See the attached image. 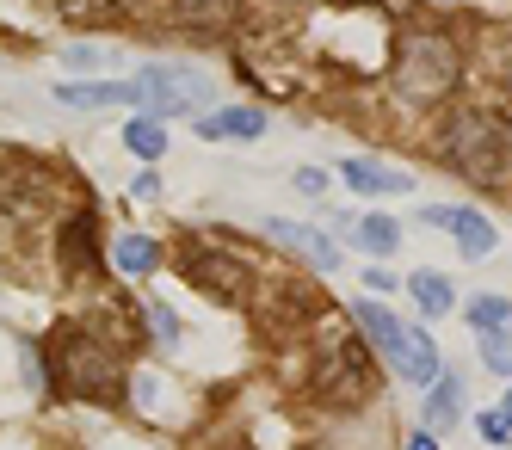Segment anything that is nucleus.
I'll use <instances>...</instances> for the list:
<instances>
[{"instance_id": "f257e3e1", "label": "nucleus", "mask_w": 512, "mask_h": 450, "mask_svg": "<svg viewBox=\"0 0 512 450\" xmlns=\"http://www.w3.org/2000/svg\"><path fill=\"white\" fill-rule=\"evenodd\" d=\"M389 81H395L401 99H414V105H445L457 93V81H463V50L438 25H408L395 37Z\"/></svg>"}, {"instance_id": "f03ea898", "label": "nucleus", "mask_w": 512, "mask_h": 450, "mask_svg": "<svg viewBox=\"0 0 512 450\" xmlns=\"http://www.w3.org/2000/svg\"><path fill=\"white\" fill-rule=\"evenodd\" d=\"M44 370L68 395H81V401H118L124 395V358H118V346H105L99 333H87V327H56Z\"/></svg>"}, {"instance_id": "7ed1b4c3", "label": "nucleus", "mask_w": 512, "mask_h": 450, "mask_svg": "<svg viewBox=\"0 0 512 450\" xmlns=\"http://www.w3.org/2000/svg\"><path fill=\"white\" fill-rule=\"evenodd\" d=\"M438 161H445L451 173H463L469 185H500L512 148H506V136H500V124H494V111L457 105L451 118L438 124Z\"/></svg>"}, {"instance_id": "20e7f679", "label": "nucleus", "mask_w": 512, "mask_h": 450, "mask_svg": "<svg viewBox=\"0 0 512 450\" xmlns=\"http://www.w3.org/2000/svg\"><path fill=\"white\" fill-rule=\"evenodd\" d=\"M352 321L364 327V340H371V352L377 358H389V370L395 377H408V383H432L438 370V340L420 327V321H401L395 309H383L377 296H358L352 303Z\"/></svg>"}, {"instance_id": "39448f33", "label": "nucleus", "mask_w": 512, "mask_h": 450, "mask_svg": "<svg viewBox=\"0 0 512 450\" xmlns=\"http://www.w3.org/2000/svg\"><path fill=\"white\" fill-rule=\"evenodd\" d=\"M309 389L334 407H358L377 395V377H371V358H364V340L346 327H327L315 340V364H309Z\"/></svg>"}, {"instance_id": "423d86ee", "label": "nucleus", "mask_w": 512, "mask_h": 450, "mask_svg": "<svg viewBox=\"0 0 512 450\" xmlns=\"http://www.w3.org/2000/svg\"><path fill=\"white\" fill-rule=\"evenodd\" d=\"M136 93H142V118H173V111H198L204 99H210V87H204V74H192V68H173V62H142V74H136Z\"/></svg>"}, {"instance_id": "0eeeda50", "label": "nucleus", "mask_w": 512, "mask_h": 450, "mask_svg": "<svg viewBox=\"0 0 512 450\" xmlns=\"http://www.w3.org/2000/svg\"><path fill=\"white\" fill-rule=\"evenodd\" d=\"M186 278L192 284H204V290H216V296H229V303H241V296L253 290V272H247V259L241 253H229V247H186Z\"/></svg>"}, {"instance_id": "6e6552de", "label": "nucleus", "mask_w": 512, "mask_h": 450, "mask_svg": "<svg viewBox=\"0 0 512 450\" xmlns=\"http://www.w3.org/2000/svg\"><path fill=\"white\" fill-rule=\"evenodd\" d=\"M420 216L432 222V229H451V235H457V253H463V259H488V253L500 247L494 222H488L482 210H451V204H426Z\"/></svg>"}, {"instance_id": "1a4fd4ad", "label": "nucleus", "mask_w": 512, "mask_h": 450, "mask_svg": "<svg viewBox=\"0 0 512 450\" xmlns=\"http://www.w3.org/2000/svg\"><path fill=\"white\" fill-rule=\"evenodd\" d=\"M167 19L192 37H229L241 19V0H167Z\"/></svg>"}, {"instance_id": "9d476101", "label": "nucleus", "mask_w": 512, "mask_h": 450, "mask_svg": "<svg viewBox=\"0 0 512 450\" xmlns=\"http://www.w3.org/2000/svg\"><path fill=\"white\" fill-rule=\"evenodd\" d=\"M266 235L278 241V247H297L309 266H321V272H334L340 266V247L327 241L321 229H309V222H284V216H266Z\"/></svg>"}, {"instance_id": "9b49d317", "label": "nucleus", "mask_w": 512, "mask_h": 450, "mask_svg": "<svg viewBox=\"0 0 512 450\" xmlns=\"http://www.w3.org/2000/svg\"><path fill=\"white\" fill-rule=\"evenodd\" d=\"M198 136L204 142H260L266 111L260 105H223V111H210V118H198Z\"/></svg>"}, {"instance_id": "f8f14e48", "label": "nucleus", "mask_w": 512, "mask_h": 450, "mask_svg": "<svg viewBox=\"0 0 512 450\" xmlns=\"http://www.w3.org/2000/svg\"><path fill=\"white\" fill-rule=\"evenodd\" d=\"M340 179L352 185V192H364V198H389V192H414V179L401 173V167H383V161H364V155H352V161H340Z\"/></svg>"}, {"instance_id": "ddd939ff", "label": "nucleus", "mask_w": 512, "mask_h": 450, "mask_svg": "<svg viewBox=\"0 0 512 450\" xmlns=\"http://www.w3.org/2000/svg\"><path fill=\"white\" fill-rule=\"evenodd\" d=\"M62 105H81V111H105V105H142L136 81H68L56 87Z\"/></svg>"}, {"instance_id": "4468645a", "label": "nucleus", "mask_w": 512, "mask_h": 450, "mask_svg": "<svg viewBox=\"0 0 512 450\" xmlns=\"http://www.w3.org/2000/svg\"><path fill=\"white\" fill-rule=\"evenodd\" d=\"M420 420H426L432 438H438V432H451V426L463 420V383L451 377V370H438V377L426 383V414H420Z\"/></svg>"}, {"instance_id": "2eb2a0df", "label": "nucleus", "mask_w": 512, "mask_h": 450, "mask_svg": "<svg viewBox=\"0 0 512 450\" xmlns=\"http://www.w3.org/2000/svg\"><path fill=\"white\" fill-rule=\"evenodd\" d=\"M112 266H118L124 278H136V284H142V278H149V272L161 266L155 235H118V241H112Z\"/></svg>"}, {"instance_id": "dca6fc26", "label": "nucleus", "mask_w": 512, "mask_h": 450, "mask_svg": "<svg viewBox=\"0 0 512 450\" xmlns=\"http://www.w3.org/2000/svg\"><path fill=\"white\" fill-rule=\"evenodd\" d=\"M408 290H414V303H420V315H426V321H438V315H451V309H457V290H451V278H445V272H414V278H408Z\"/></svg>"}, {"instance_id": "f3484780", "label": "nucleus", "mask_w": 512, "mask_h": 450, "mask_svg": "<svg viewBox=\"0 0 512 450\" xmlns=\"http://www.w3.org/2000/svg\"><path fill=\"white\" fill-rule=\"evenodd\" d=\"M124 148H130L136 161L155 167V161L167 155V130H161V118H130V124H124Z\"/></svg>"}, {"instance_id": "a211bd4d", "label": "nucleus", "mask_w": 512, "mask_h": 450, "mask_svg": "<svg viewBox=\"0 0 512 450\" xmlns=\"http://www.w3.org/2000/svg\"><path fill=\"white\" fill-rule=\"evenodd\" d=\"M87 235H93V210H81V216L62 229V241H56V266H62L68 278H75V272L87 266Z\"/></svg>"}, {"instance_id": "6ab92c4d", "label": "nucleus", "mask_w": 512, "mask_h": 450, "mask_svg": "<svg viewBox=\"0 0 512 450\" xmlns=\"http://www.w3.org/2000/svg\"><path fill=\"white\" fill-rule=\"evenodd\" d=\"M358 247L377 253V259L395 253V247H401V222H395V216H364V222H358Z\"/></svg>"}, {"instance_id": "aec40b11", "label": "nucleus", "mask_w": 512, "mask_h": 450, "mask_svg": "<svg viewBox=\"0 0 512 450\" xmlns=\"http://www.w3.org/2000/svg\"><path fill=\"white\" fill-rule=\"evenodd\" d=\"M469 327L475 333H512V303H506V296H475V303H469Z\"/></svg>"}, {"instance_id": "412c9836", "label": "nucleus", "mask_w": 512, "mask_h": 450, "mask_svg": "<svg viewBox=\"0 0 512 450\" xmlns=\"http://www.w3.org/2000/svg\"><path fill=\"white\" fill-rule=\"evenodd\" d=\"M56 7L75 25H118L124 19V0H56Z\"/></svg>"}, {"instance_id": "4be33fe9", "label": "nucleus", "mask_w": 512, "mask_h": 450, "mask_svg": "<svg viewBox=\"0 0 512 450\" xmlns=\"http://www.w3.org/2000/svg\"><path fill=\"white\" fill-rule=\"evenodd\" d=\"M482 364L494 377H512V333H482Z\"/></svg>"}, {"instance_id": "5701e85b", "label": "nucleus", "mask_w": 512, "mask_h": 450, "mask_svg": "<svg viewBox=\"0 0 512 450\" xmlns=\"http://www.w3.org/2000/svg\"><path fill=\"white\" fill-rule=\"evenodd\" d=\"M475 432H482V444H494V450H506V444H512V420L500 414V407H488V414L475 420Z\"/></svg>"}, {"instance_id": "b1692460", "label": "nucleus", "mask_w": 512, "mask_h": 450, "mask_svg": "<svg viewBox=\"0 0 512 450\" xmlns=\"http://www.w3.org/2000/svg\"><path fill=\"white\" fill-rule=\"evenodd\" d=\"M149 321H155V340H161V346H173V340H179V321H173V309L149 303Z\"/></svg>"}, {"instance_id": "393cba45", "label": "nucleus", "mask_w": 512, "mask_h": 450, "mask_svg": "<svg viewBox=\"0 0 512 450\" xmlns=\"http://www.w3.org/2000/svg\"><path fill=\"white\" fill-rule=\"evenodd\" d=\"M68 68H105V50L99 44H68Z\"/></svg>"}, {"instance_id": "a878e982", "label": "nucleus", "mask_w": 512, "mask_h": 450, "mask_svg": "<svg viewBox=\"0 0 512 450\" xmlns=\"http://www.w3.org/2000/svg\"><path fill=\"white\" fill-rule=\"evenodd\" d=\"M297 192H303V198H321V192H327V173H321V167H297Z\"/></svg>"}, {"instance_id": "bb28decb", "label": "nucleus", "mask_w": 512, "mask_h": 450, "mask_svg": "<svg viewBox=\"0 0 512 450\" xmlns=\"http://www.w3.org/2000/svg\"><path fill=\"white\" fill-rule=\"evenodd\" d=\"M130 192H136V198H161V173H155V167H142Z\"/></svg>"}, {"instance_id": "cd10ccee", "label": "nucleus", "mask_w": 512, "mask_h": 450, "mask_svg": "<svg viewBox=\"0 0 512 450\" xmlns=\"http://www.w3.org/2000/svg\"><path fill=\"white\" fill-rule=\"evenodd\" d=\"M364 284H371V290H395V284H401V278H395V272H383V266H377V272H364Z\"/></svg>"}, {"instance_id": "c85d7f7f", "label": "nucleus", "mask_w": 512, "mask_h": 450, "mask_svg": "<svg viewBox=\"0 0 512 450\" xmlns=\"http://www.w3.org/2000/svg\"><path fill=\"white\" fill-rule=\"evenodd\" d=\"M494 124H500V136H506V148H512V105H500V111H494Z\"/></svg>"}, {"instance_id": "c756f323", "label": "nucleus", "mask_w": 512, "mask_h": 450, "mask_svg": "<svg viewBox=\"0 0 512 450\" xmlns=\"http://www.w3.org/2000/svg\"><path fill=\"white\" fill-rule=\"evenodd\" d=\"M408 450H438V438H432V432H414V438H408Z\"/></svg>"}, {"instance_id": "7c9ffc66", "label": "nucleus", "mask_w": 512, "mask_h": 450, "mask_svg": "<svg viewBox=\"0 0 512 450\" xmlns=\"http://www.w3.org/2000/svg\"><path fill=\"white\" fill-rule=\"evenodd\" d=\"M500 414H506V420H512V389H506V407H500Z\"/></svg>"}, {"instance_id": "2f4dec72", "label": "nucleus", "mask_w": 512, "mask_h": 450, "mask_svg": "<svg viewBox=\"0 0 512 450\" xmlns=\"http://www.w3.org/2000/svg\"><path fill=\"white\" fill-rule=\"evenodd\" d=\"M506 74H512V50H506Z\"/></svg>"}]
</instances>
